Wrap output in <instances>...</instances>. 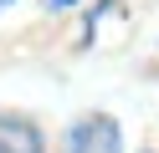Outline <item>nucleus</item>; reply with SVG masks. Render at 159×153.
Here are the masks:
<instances>
[{
  "label": "nucleus",
  "instance_id": "1",
  "mask_svg": "<svg viewBox=\"0 0 159 153\" xmlns=\"http://www.w3.org/2000/svg\"><path fill=\"white\" fill-rule=\"evenodd\" d=\"M67 143H72V153H123V133L108 112H87Z\"/></svg>",
  "mask_w": 159,
  "mask_h": 153
},
{
  "label": "nucleus",
  "instance_id": "2",
  "mask_svg": "<svg viewBox=\"0 0 159 153\" xmlns=\"http://www.w3.org/2000/svg\"><path fill=\"white\" fill-rule=\"evenodd\" d=\"M0 153H41V133L31 117L0 112Z\"/></svg>",
  "mask_w": 159,
  "mask_h": 153
},
{
  "label": "nucleus",
  "instance_id": "3",
  "mask_svg": "<svg viewBox=\"0 0 159 153\" xmlns=\"http://www.w3.org/2000/svg\"><path fill=\"white\" fill-rule=\"evenodd\" d=\"M46 5H77V0H46Z\"/></svg>",
  "mask_w": 159,
  "mask_h": 153
},
{
  "label": "nucleus",
  "instance_id": "4",
  "mask_svg": "<svg viewBox=\"0 0 159 153\" xmlns=\"http://www.w3.org/2000/svg\"><path fill=\"white\" fill-rule=\"evenodd\" d=\"M5 5H16V0H0V10H5Z\"/></svg>",
  "mask_w": 159,
  "mask_h": 153
}]
</instances>
